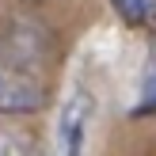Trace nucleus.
<instances>
[{"mask_svg":"<svg viewBox=\"0 0 156 156\" xmlns=\"http://www.w3.org/2000/svg\"><path fill=\"white\" fill-rule=\"evenodd\" d=\"M137 114H156V42L149 53V65H145V80H141V103Z\"/></svg>","mask_w":156,"mask_h":156,"instance_id":"4","label":"nucleus"},{"mask_svg":"<svg viewBox=\"0 0 156 156\" xmlns=\"http://www.w3.org/2000/svg\"><path fill=\"white\" fill-rule=\"evenodd\" d=\"M0 156H38V149L15 129H0Z\"/></svg>","mask_w":156,"mask_h":156,"instance_id":"5","label":"nucleus"},{"mask_svg":"<svg viewBox=\"0 0 156 156\" xmlns=\"http://www.w3.org/2000/svg\"><path fill=\"white\" fill-rule=\"evenodd\" d=\"M111 8L118 12V19L133 23V27L156 23V0H111Z\"/></svg>","mask_w":156,"mask_h":156,"instance_id":"3","label":"nucleus"},{"mask_svg":"<svg viewBox=\"0 0 156 156\" xmlns=\"http://www.w3.org/2000/svg\"><path fill=\"white\" fill-rule=\"evenodd\" d=\"M42 99L46 84L38 65L12 42H4L0 46V111H38Z\"/></svg>","mask_w":156,"mask_h":156,"instance_id":"1","label":"nucleus"},{"mask_svg":"<svg viewBox=\"0 0 156 156\" xmlns=\"http://www.w3.org/2000/svg\"><path fill=\"white\" fill-rule=\"evenodd\" d=\"M91 118H95L91 91L88 88H73L65 95V103H61V114H57V149H61V156H84Z\"/></svg>","mask_w":156,"mask_h":156,"instance_id":"2","label":"nucleus"}]
</instances>
